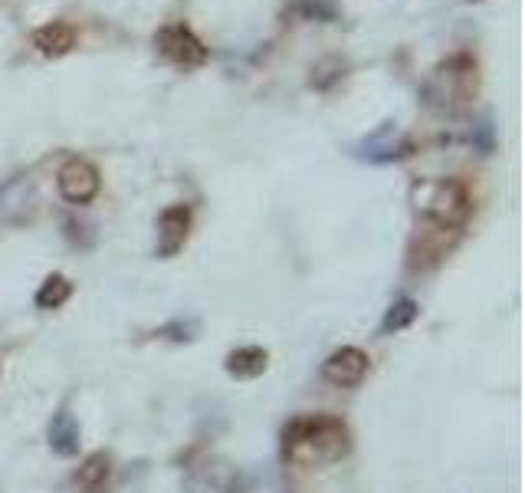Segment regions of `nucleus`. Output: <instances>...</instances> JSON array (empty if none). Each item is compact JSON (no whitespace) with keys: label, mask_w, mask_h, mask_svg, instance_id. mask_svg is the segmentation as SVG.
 I'll use <instances>...</instances> for the list:
<instances>
[{"label":"nucleus","mask_w":525,"mask_h":493,"mask_svg":"<svg viewBox=\"0 0 525 493\" xmlns=\"http://www.w3.org/2000/svg\"><path fill=\"white\" fill-rule=\"evenodd\" d=\"M352 451V431L342 418L302 415L283 428V454L299 467L335 464Z\"/></svg>","instance_id":"f257e3e1"},{"label":"nucleus","mask_w":525,"mask_h":493,"mask_svg":"<svg viewBox=\"0 0 525 493\" xmlns=\"http://www.w3.org/2000/svg\"><path fill=\"white\" fill-rule=\"evenodd\" d=\"M417 211L447 231H460L470 217V194L460 181H420L414 188Z\"/></svg>","instance_id":"f03ea898"},{"label":"nucleus","mask_w":525,"mask_h":493,"mask_svg":"<svg viewBox=\"0 0 525 493\" xmlns=\"http://www.w3.org/2000/svg\"><path fill=\"white\" fill-rule=\"evenodd\" d=\"M155 50L165 56L168 63L174 66H184V70H191V66H201L207 63V47L201 40L194 37V33L184 27V24H171V27H161L155 33Z\"/></svg>","instance_id":"7ed1b4c3"},{"label":"nucleus","mask_w":525,"mask_h":493,"mask_svg":"<svg viewBox=\"0 0 525 493\" xmlns=\"http://www.w3.org/2000/svg\"><path fill=\"white\" fill-rule=\"evenodd\" d=\"M368 369H371L368 352H361L358 346H342L322 362V378L335 388H358L365 382Z\"/></svg>","instance_id":"20e7f679"},{"label":"nucleus","mask_w":525,"mask_h":493,"mask_svg":"<svg viewBox=\"0 0 525 493\" xmlns=\"http://www.w3.org/2000/svg\"><path fill=\"white\" fill-rule=\"evenodd\" d=\"M56 185H60V194L69 204H89L102 188L99 168L86 162V158H69V162L60 168L56 175Z\"/></svg>","instance_id":"39448f33"},{"label":"nucleus","mask_w":525,"mask_h":493,"mask_svg":"<svg viewBox=\"0 0 525 493\" xmlns=\"http://www.w3.org/2000/svg\"><path fill=\"white\" fill-rule=\"evenodd\" d=\"M414 152V145L407 135H401L394 125H384L375 135H368L365 142L358 145V158H365L371 165H388V162H398V158H407Z\"/></svg>","instance_id":"423d86ee"},{"label":"nucleus","mask_w":525,"mask_h":493,"mask_svg":"<svg viewBox=\"0 0 525 493\" xmlns=\"http://www.w3.org/2000/svg\"><path fill=\"white\" fill-rule=\"evenodd\" d=\"M188 234H191V211L184 204H171V208L161 211L158 217V244H155V254L158 257H174L181 254L184 244H188Z\"/></svg>","instance_id":"0eeeda50"},{"label":"nucleus","mask_w":525,"mask_h":493,"mask_svg":"<svg viewBox=\"0 0 525 493\" xmlns=\"http://www.w3.org/2000/svg\"><path fill=\"white\" fill-rule=\"evenodd\" d=\"M266 365H270V352L260 349V346H240L227 355L224 369L227 375L240 378V382H250V378H260L266 372Z\"/></svg>","instance_id":"6e6552de"},{"label":"nucleus","mask_w":525,"mask_h":493,"mask_svg":"<svg viewBox=\"0 0 525 493\" xmlns=\"http://www.w3.org/2000/svg\"><path fill=\"white\" fill-rule=\"evenodd\" d=\"M50 447L63 457L79 454V424L69 411H56V418L50 421Z\"/></svg>","instance_id":"1a4fd4ad"},{"label":"nucleus","mask_w":525,"mask_h":493,"mask_svg":"<svg viewBox=\"0 0 525 493\" xmlns=\"http://www.w3.org/2000/svg\"><path fill=\"white\" fill-rule=\"evenodd\" d=\"M33 47L46 56H60L76 47V30L69 24H46L43 30L33 33Z\"/></svg>","instance_id":"9d476101"},{"label":"nucleus","mask_w":525,"mask_h":493,"mask_svg":"<svg viewBox=\"0 0 525 493\" xmlns=\"http://www.w3.org/2000/svg\"><path fill=\"white\" fill-rule=\"evenodd\" d=\"M69 296H73V283H69L63 273H50L37 290V306L40 309H60L69 303Z\"/></svg>","instance_id":"9b49d317"},{"label":"nucleus","mask_w":525,"mask_h":493,"mask_svg":"<svg viewBox=\"0 0 525 493\" xmlns=\"http://www.w3.org/2000/svg\"><path fill=\"white\" fill-rule=\"evenodd\" d=\"M417 319V303L414 300H398L391 303V309L381 319V336H394V332L407 329Z\"/></svg>","instance_id":"f8f14e48"},{"label":"nucleus","mask_w":525,"mask_h":493,"mask_svg":"<svg viewBox=\"0 0 525 493\" xmlns=\"http://www.w3.org/2000/svg\"><path fill=\"white\" fill-rule=\"evenodd\" d=\"M105 480H109V457H105L102 451L99 454H89L83 467H79L76 474V484H83L86 490H99Z\"/></svg>","instance_id":"ddd939ff"},{"label":"nucleus","mask_w":525,"mask_h":493,"mask_svg":"<svg viewBox=\"0 0 525 493\" xmlns=\"http://www.w3.org/2000/svg\"><path fill=\"white\" fill-rule=\"evenodd\" d=\"M306 7V17H335V4L332 0H299Z\"/></svg>","instance_id":"4468645a"}]
</instances>
